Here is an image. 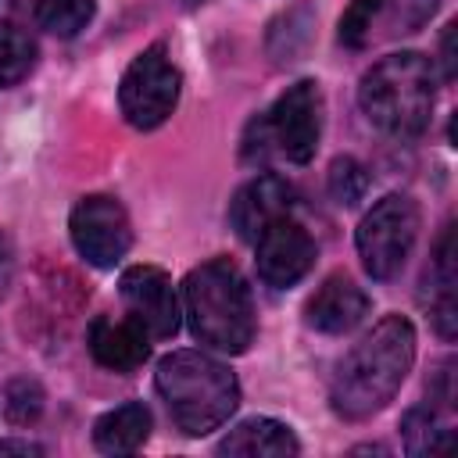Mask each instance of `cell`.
<instances>
[{"mask_svg": "<svg viewBox=\"0 0 458 458\" xmlns=\"http://www.w3.org/2000/svg\"><path fill=\"white\" fill-rule=\"evenodd\" d=\"M415 365V326L404 315L379 318L336 365L329 404L344 422H365L383 411Z\"/></svg>", "mask_w": 458, "mask_h": 458, "instance_id": "cell-1", "label": "cell"}, {"mask_svg": "<svg viewBox=\"0 0 458 458\" xmlns=\"http://www.w3.org/2000/svg\"><path fill=\"white\" fill-rule=\"evenodd\" d=\"M32 64H36V43H32V36L21 25L0 18V86L21 82L32 72Z\"/></svg>", "mask_w": 458, "mask_h": 458, "instance_id": "cell-19", "label": "cell"}, {"mask_svg": "<svg viewBox=\"0 0 458 458\" xmlns=\"http://www.w3.org/2000/svg\"><path fill=\"white\" fill-rule=\"evenodd\" d=\"M182 315L190 333L222 354H243L258 333L250 286L229 258H211L190 268L182 279Z\"/></svg>", "mask_w": 458, "mask_h": 458, "instance_id": "cell-2", "label": "cell"}, {"mask_svg": "<svg viewBox=\"0 0 458 458\" xmlns=\"http://www.w3.org/2000/svg\"><path fill=\"white\" fill-rule=\"evenodd\" d=\"M68 233L79 258L93 268H114L132 247V222L122 200L107 193H86L68 215Z\"/></svg>", "mask_w": 458, "mask_h": 458, "instance_id": "cell-7", "label": "cell"}, {"mask_svg": "<svg viewBox=\"0 0 458 458\" xmlns=\"http://www.w3.org/2000/svg\"><path fill=\"white\" fill-rule=\"evenodd\" d=\"M154 386L186 437H204L229 422L240 404V383L218 358L204 351H172L157 361Z\"/></svg>", "mask_w": 458, "mask_h": 458, "instance_id": "cell-3", "label": "cell"}, {"mask_svg": "<svg viewBox=\"0 0 458 458\" xmlns=\"http://www.w3.org/2000/svg\"><path fill=\"white\" fill-rule=\"evenodd\" d=\"M7 451H21V454H39L43 447L39 444H29V440H0V454Z\"/></svg>", "mask_w": 458, "mask_h": 458, "instance_id": "cell-27", "label": "cell"}, {"mask_svg": "<svg viewBox=\"0 0 458 458\" xmlns=\"http://www.w3.org/2000/svg\"><path fill=\"white\" fill-rule=\"evenodd\" d=\"M437 100V79L433 64L419 50H401L379 57L358 86V104L365 118L397 140H415L426 132L433 118Z\"/></svg>", "mask_w": 458, "mask_h": 458, "instance_id": "cell-4", "label": "cell"}, {"mask_svg": "<svg viewBox=\"0 0 458 458\" xmlns=\"http://www.w3.org/2000/svg\"><path fill=\"white\" fill-rule=\"evenodd\" d=\"M440 0H383V25H386V36H404V32H419L433 11H437Z\"/></svg>", "mask_w": 458, "mask_h": 458, "instance_id": "cell-22", "label": "cell"}, {"mask_svg": "<svg viewBox=\"0 0 458 458\" xmlns=\"http://www.w3.org/2000/svg\"><path fill=\"white\" fill-rule=\"evenodd\" d=\"M318 258V247L311 240V233L293 222L290 215L276 218L272 225H265V233L254 240V265L265 286L272 290H290L297 286L311 265Z\"/></svg>", "mask_w": 458, "mask_h": 458, "instance_id": "cell-10", "label": "cell"}, {"mask_svg": "<svg viewBox=\"0 0 458 458\" xmlns=\"http://www.w3.org/2000/svg\"><path fill=\"white\" fill-rule=\"evenodd\" d=\"M419 222H422L419 204L408 193H386L365 211L354 233V247H358L361 268L376 283H386L404 268L419 240Z\"/></svg>", "mask_w": 458, "mask_h": 458, "instance_id": "cell-5", "label": "cell"}, {"mask_svg": "<svg viewBox=\"0 0 458 458\" xmlns=\"http://www.w3.org/2000/svg\"><path fill=\"white\" fill-rule=\"evenodd\" d=\"M86 347L93 354V361L107 372H136L147 354H150V336L132 322V318H93L86 329Z\"/></svg>", "mask_w": 458, "mask_h": 458, "instance_id": "cell-13", "label": "cell"}, {"mask_svg": "<svg viewBox=\"0 0 458 458\" xmlns=\"http://www.w3.org/2000/svg\"><path fill=\"white\" fill-rule=\"evenodd\" d=\"M311 39H315V7L293 4L268 25L265 50H268L272 64H293L308 54Z\"/></svg>", "mask_w": 458, "mask_h": 458, "instance_id": "cell-16", "label": "cell"}, {"mask_svg": "<svg viewBox=\"0 0 458 458\" xmlns=\"http://www.w3.org/2000/svg\"><path fill=\"white\" fill-rule=\"evenodd\" d=\"M454 32H458V25L447 21V29H444V36H440V64H444V79H454V72H458V61H454Z\"/></svg>", "mask_w": 458, "mask_h": 458, "instance_id": "cell-25", "label": "cell"}, {"mask_svg": "<svg viewBox=\"0 0 458 458\" xmlns=\"http://www.w3.org/2000/svg\"><path fill=\"white\" fill-rule=\"evenodd\" d=\"M179 93H182V75L172 64L165 43H154L140 50L125 68L118 82V107L132 129L150 132L172 118V111L179 107Z\"/></svg>", "mask_w": 458, "mask_h": 458, "instance_id": "cell-6", "label": "cell"}, {"mask_svg": "<svg viewBox=\"0 0 458 458\" xmlns=\"http://www.w3.org/2000/svg\"><path fill=\"white\" fill-rule=\"evenodd\" d=\"M93 11H97V0H36L32 18L43 32L72 39L93 21Z\"/></svg>", "mask_w": 458, "mask_h": 458, "instance_id": "cell-18", "label": "cell"}, {"mask_svg": "<svg viewBox=\"0 0 458 458\" xmlns=\"http://www.w3.org/2000/svg\"><path fill=\"white\" fill-rule=\"evenodd\" d=\"M218 454H240V458H286V454H297L301 451V440L293 437V429L279 419H268V415H254V419H243L240 426H233L218 447Z\"/></svg>", "mask_w": 458, "mask_h": 458, "instance_id": "cell-14", "label": "cell"}, {"mask_svg": "<svg viewBox=\"0 0 458 458\" xmlns=\"http://www.w3.org/2000/svg\"><path fill=\"white\" fill-rule=\"evenodd\" d=\"M150 437V408L143 401H125L93 422V444L104 454H129Z\"/></svg>", "mask_w": 458, "mask_h": 458, "instance_id": "cell-15", "label": "cell"}, {"mask_svg": "<svg viewBox=\"0 0 458 458\" xmlns=\"http://www.w3.org/2000/svg\"><path fill=\"white\" fill-rule=\"evenodd\" d=\"M43 404H47V394L29 376H14L4 386V415L11 426H32L43 415Z\"/></svg>", "mask_w": 458, "mask_h": 458, "instance_id": "cell-21", "label": "cell"}, {"mask_svg": "<svg viewBox=\"0 0 458 458\" xmlns=\"http://www.w3.org/2000/svg\"><path fill=\"white\" fill-rule=\"evenodd\" d=\"M290 208H293V186L272 172H261L236 190L229 204V225L243 243H254L265 233V225L290 215Z\"/></svg>", "mask_w": 458, "mask_h": 458, "instance_id": "cell-11", "label": "cell"}, {"mask_svg": "<svg viewBox=\"0 0 458 458\" xmlns=\"http://www.w3.org/2000/svg\"><path fill=\"white\" fill-rule=\"evenodd\" d=\"M118 293L125 304V318H132L150 340H172L182 322V308L175 286L157 265H132L118 279Z\"/></svg>", "mask_w": 458, "mask_h": 458, "instance_id": "cell-9", "label": "cell"}, {"mask_svg": "<svg viewBox=\"0 0 458 458\" xmlns=\"http://www.w3.org/2000/svg\"><path fill=\"white\" fill-rule=\"evenodd\" d=\"M372 311V301L369 293L347 279V276H329L304 304V322L318 333H329V336H340V333H351L354 326L365 322V315Z\"/></svg>", "mask_w": 458, "mask_h": 458, "instance_id": "cell-12", "label": "cell"}, {"mask_svg": "<svg viewBox=\"0 0 458 458\" xmlns=\"http://www.w3.org/2000/svg\"><path fill=\"white\" fill-rule=\"evenodd\" d=\"M326 190L340 208H354L365 193H369V172L358 157H333L329 175H326Z\"/></svg>", "mask_w": 458, "mask_h": 458, "instance_id": "cell-20", "label": "cell"}, {"mask_svg": "<svg viewBox=\"0 0 458 458\" xmlns=\"http://www.w3.org/2000/svg\"><path fill=\"white\" fill-rule=\"evenodd\" d=\"M429 401H433V408L440 404V408H451L454 404V361L447 358V361H440L437 369H433V376H429Z\"/></svg>", "mask_w": 458, "mask_h": 458, "instance_id": "cell-24", "label": "cell"}, {"mask_svg": "<svg viewBox=\"0 0 458 458\" xmlns=\"http://www.w3.org/2000/svg\"><path fill=\"white\" fill-rule=\"evenodd\" d=\"M401 437L408 454H440L451 447V426L433 404L408 408V415L401 419Z\"/></svg>", "mask_w": 458, "mask_h": 458, "instance_id": "cell-17", "label": "cell"}, {"mask_svg": "<svg viewBox=\"0 0 458 458\" xmlns=\"http://www.w3.org/2000/svg\"><path fill=\"white\" fill-rule=\"evenodd\" d=\"M265 125L276 154L293 165H308L322 140V89L315 79H301L279 93L272 111H265Z\"/></svg>", "mask_w": 458, "mask_h": 458, "instance_id": "cell-8", "label": "cell"}, {"mask_svg": "<svg viewBox=\"0 0 458 458\" xmlns=\"http://www.w3.org/2000/svg\"><path fill=\"white\" fill-rule=\"evenodd\" d=\"M383 11V0H351V7L340 14V43L351 50H361L372 39V25Z\"/></svg>", "mask_w": 458, "mask_h": 458, "instance_id": "cell-23", "label": "cell"}, {"mask_svg": "<svg viewBox=\"0 0 458 458\" xmlns=\"http://www.w3.org/2000/svg\"><path fill=\"white\" fill-rule=\"evenodd\" d=\"M11 279H14V250H11V240L0 233V301L11 286Z\"/></svg>", "mask_w": 458, "mask_h": 458, "instance_id": "cell-26", "label": "cell"}]
</instances>
